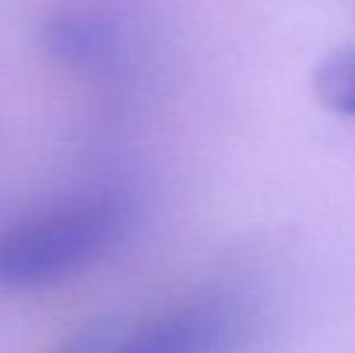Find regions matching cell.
Masks as SVG:
<instances>
[{"label": "cell", "mask_w": 355, "mask_h": 353, "mask_svg": "<svg viewBox=\"0 0 355 353\" xmlns=\"http://www.w3.org/2000/svg\"><path fill=\"white\" fill-rule=\"evenodd\" d=\"M128 223L119 193L89 189L56 198L0 227V286H39L87 266Z\"/></svg>", "instance_id": "6da1fadb"}, {"label": "cell", "mask_w": 355, "mask_h": 353, "mask_svg": "<svg viewBox=\"0 0 355 353\" xmlns=\"http://www.w3.org/2000/svg\"><path fill=\"white\" fill-rule=\"evenodd\" d=\"M244 320L225 300H193L119 339L116 353H234Z\"/></svg>", "instance_id": "7a4b0ae2"}, {"label": "cell", "mask_w": 355, "mask_h": 353, "mask_svg": "<svg viewBox=\"0 0 355 353\" xmlns=\"http://www.w3.org/2000/svg\"><path fill=\"white\" fill-rule=\"evenodd\" d=\"M44 44L61 61L102 66L116 51V29L92 10H66L44 24Z\"/></svg>", "instance_id": "3957f363"}, {"label": "cell", "mask_w": 355, "mask_h": 353, "mask_svg": "<svg viewBox=\"0 0 355 353\" xmlns=\"http://www.w3.org/2000/svg\"><path fill=\"white\" fill-rule=\"evenodd\" d=\"M314 92L331 112L355 117V46L336 51L317 68Z\"/></svg>", "instance_id": "277c9868"}, {"label": "cell", "mask_w": 355, "mask_h": 353, "mask_svg": "<svg viewBox=\"0 0 355 353\" xmlns=\"http://www.w3.org/2000/svg\"><path fill=\"white\" fill-rule=\"evenodd\" d=\"M119 339L121 336L112 334L109 329H89L71 339L56 353H116Z\"/></svg>", "instance_id": "5b68a950"}]
</instances>
